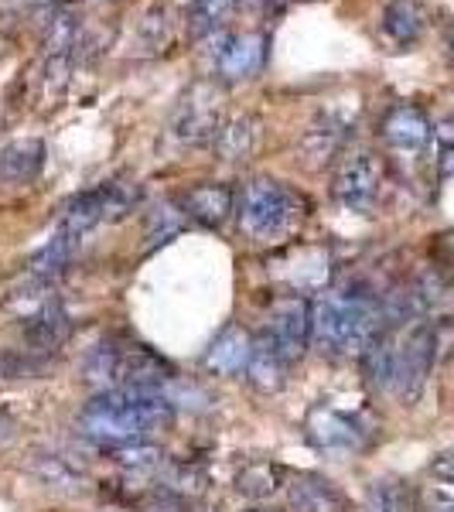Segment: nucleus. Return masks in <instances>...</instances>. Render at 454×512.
<instances>
[{
    "label": "nucleus",
    "mask_w": 454,
    "mask_h": 512,
    "mask_svg": "<svg viewBox=\"0 0 454 512\" xmlns=\"http://www.w3.org/2000/svg\"><path fill=\"white\" fill-rule=\"evenodd\" d=\"M171 420L175 403L164 390H106L82 407L79 434L103 448H123L154 431H168Z\"/></svg>",
    "instance_id": "1"
},
{
    "label": "nucleus",
    "mask_w": 454,
    "mask_h": 512,
    "mask_svg": "<svg viewBox=\"0 0 454 512\" xmlns=\"http://www.w3.org/2000/svg\"><path fill=\"white\" fill-rule=\"evenodd\" d=\"M383 328V297L362 284L332 287L311 301V345L321 355H362Z\"/></svg>",
    "instance_id": "2"
},
{
    "label": "nucleus",
    "mask_w": 454,
    "mask_h": 512,
    "mask_svg": "<svg viewBox=\"0 0 454 512\" xmlns=\"http://www.w3.org/2000/svg\"><path fill=\"white\" fill-rule=\"evenodd\" d=\"M86 383L106 390H164L178 383V373L164 355H158L144 342L110 338L86 355Z\"/></svg>",
    "instance_id": "3"
},
{
    "label": "nucleus",
    "mask_w": 454,
    "mask_h": 512,
    "mask_svg": "<svg viewBox=\"0 0 454 512\" xmlns=\"http://www.w3.org/2000/svg\"><path fill=\"white\" fill-rule=\"evenodd\" d=\"M304 219V198L277 178H253L236 205L239 233L253 243H277Z\"/></svg>",
    "instance_id": "4"
},
{
    "label": "nucleus",
    "mask_w": 454,
    "mask_h": 512,
    "mask_svg": "<svg viewBox=\"0 0 454 512\" xmlns=\"http://www.w3.org/2000/svg\"><path fill=\"white\" fill-rule=\"evenodd\" d=\"M205 45H216L205 48V55H209L212 72L222 82H246L260 76L270 55V38L263 31H239V35L216 31V35L205 38Z\"/></svg>",
    "instance_id": "5"
},
{
    "label": "nucleus",
    "mask_w": 454,
    "mask_h": 512,
    "mask_svg": "<svg viewBox=\"0 0 454 512\" xmlns=\"http://www.w3.org/2000/svg\"><path fill=\"white\" fill-rule=\"evenodd\" d=\"M437 359V328L414 325L407 335L396 338V369H393V393L400 400H417Z\"/></svg>",
    "instance_id": "6"
},
{
    "label": "nucleus",
    "mask_w": 454,
    "mask_h": 512,
    "mask_svg": "<svg viewBox=\"0 0 454 512\" xmlns=\"http://www.w3.org/2000/svg\"><path fill=\"white\" fill-rule=\"evenodd\" d=\"M383 188V161L373 151H349L335 168L332 195L349 212H373Z\"/></svg>",
    "instance_id": "7"
},
{
    "label": "nucleus",
    "mask_w": 454,
    "mask_h": 512,
    "mask_svg": "<svg viewBox=\"0 0 454 512\" xmlns=\"http://www.w3.org/2000/svg\"><path fill=\"white\" fill-rule=\"evenodd\" d=\"M222 127V103H219V89L209 82H198L185 93V99L178 103L175 117H171V134L181 144H212Z\"/></svg>",
    "instance_id": "8"
},
{
    "label": "nucleus",
    "mask_w": 454,
    "mask_h": 512,
    "mask_svg": "<svg viewBox=\"0 0 454 512\" xmlns=\"http://www.w3.org/2000/svg\"><path fill=\"white\" fill-rule=\"evenodd\" d=\"M267 335L277 342L287 362L301 359L311 345V301H304L301 294L277 297L267 318Z\"/></svg>",
    "instance_id": "9"
},
{
    "label": "nucleus",
    "mask_w": 454,
    "mask_h": 512,
    "mask_svg": "<svg viewBox=\"0 0 454 512\" xmlns=\"http://www.w3.org/2000/svg\"><path fill=\"white\" fill-rule=\"evenodd\" d=\"M304 431H308V441L315 444L318 451L349 454L366 444V431H362L359 420L342 414V410H332V407L311 410L308 420H304Z\"/></svg>",
    "instance_id": "10"
},
{
    "label": "nucleus",
    "mask_w": 454,
    "mask_h": 512,
    "mask_svg": "<svg viewBox=\"0 0 454 512\" xmlns=\"http://www.w3.org/2000/svg\"><path fill=\"white\" fill-rule=\"evenodd\" d=\"M383 140L393 147V151H403V154H420L434 137V123L427 117L420 106L414 103H400L393 106L390 113L383 117Z\"/></svg>",
    "instance_id": "11"
},
{
    "label": "nucleus",
    "mask_w": 454,
    "mask_h": 512,
    "mask_svg": "<svg viewBox=\"0 0 454 512\" xmlns=\"http://www.w3.org/2000/svg\"><path fill=\"white\" fill-rule=\"evenodd\" d=\"M181 212L188 219H195L198 226L219 229L236 212V192L229 185H222V181H202V185L188 188L181 195Z\"/></svg>",
    "instance_id": "12"
},
{
    "label": "nucleus",
    "mask_w": 454,
    "mask_h": 512,
    "mask_svg": "<svg viewBox=\"0 0 454 512\" xmlns=\"http://www.w3.org/2000/svg\"><path fill=\"white\" fill-rule=\"evenodd\" d=\"M287 499L294 512H345V495L325 475L301 472L287 485Z\"/></svg>",
    "instance_id": "13"
},
{
    "label": "nucleus",
    "mask_w": 454,
    "mask_h": 512,
    "mask_svg": "<svg viewBox=\"0 0 454 512\" xmlns=\"http://www.w3.org/2000/svg\"><path fill=\"white\" fill-rule=\"evenodd\" d=\"M250 352H253V335L243 332L239 325L222 328L216 335V342L205 352V369L219 376H239L250 366Z\"/></svg>",
    "instance_id": "14"
},
{
    "label": "nucleus",
    "mask_w": 454,
    "mask_h": 512,
    "mask_svg": "<svg viewBox=\"0 0 454 512\" xmlns=\"http://www.w3.org/2000/svg\"><path fill=\"white\" fill-rule=\"evenodd\" d=\"M41 168H45V140L21 137L0 147V181L7 185H28L41 175Z\"/></svg>",
    "instance_id": "15"
},
{
    "label": "nucleus",
    "mask_w": 454,
    "mask_h": 512,
    "mask_svg": "<svg viewBox=\"0 0 454 512\" xmlns=\"http://www.w3.org/2000/svg\"><path fill=\"white\" fill-rule=\"evenodd\" d=\"M246 379L257 386L260 393H277L287 379V359L277 349V342L267 332L253 338L250 366H246Z\"/></svg>",
    "instance_id": "16"
},
{
    "label": "nucleus",
    "mask_w": 454,
    "mask_h": 512,
    "mask_svg": "<svg viewBox=\"0 0 454 512\" xmlns=\"http://www.w3.org/2000/svg\"><path fill=\"white\" fill-rule=\"evenodd\" d=\"M21 325H24V338H28L31 352H59L72 335V325H69V315H65L62 301L48 304L45 311L24 318Z\"/></svg>",
    "instance_id": "17"
},
{
    "label": "nucleus",
    "mask_w": 454,
    "mask_h": 512,
    "mask_svg": "<svg viewBox=\"0 0 454 512\" xmlns=\"http://www.w3.org/2000/svg\"><path fill=\"white\" fill-rule=\"evenodd\" d=\"M106 192L103 185L99 188H89V192H79L65 202L62 216H59V233L72 236V239H82L89 229H96L99 222H106Z\"/></svg>",
    "instance_id": "18"
},
{
    "label": "nucleus",
    "mask_w": 454,
    "mask_h": 512,
    "mask_svg": "<svg viewBox=\"0 0 454 512\" xmlns=\"http://www.w3.org/2000/svg\"><path fill=\"white\" fill-rule=\"evenodd\" d=\"M257 140H260V120L250 117V113H236V117L222 120L219 134L212 140V151L222 161H246L257 151Z\"/></svg>",
    "instance_id": "19"
},
{
    "label": "nucleus",
    "mask_w": 454,
    "mask_h": 512,
    "mask_svg": "<svg viewBox=\"0 0 454 512\" xmlns=\"http://www.w3.org/2000/svg\"><path fill=\"white\" fill-rule=\"evenodd\" d=\"M82 41V18L72 7H59L52 11V18L45 21L41 31V48H45V59H76Z\"/></svg>",
    "instance_id": "20"
},
{
    "label": "nucleus",
    "mask_w": 454,
    "mask_h": 512,
    "mask_svg": "<svg viewBox=\"0 0 454 512\" xmlns=\"http://www.w3.org/2000/svg\"><path fill=\"white\" fill-rule=\"evenodd\" d=\"M383 35L396 41V45H414L427 28V14L417 0H390L383 7V18H379Z\"/></svg>",
    "instance_id": "21"
},
{
    "label": "nucleus",
    "mask_w": 454,
    "mask_h": 512,
    "mask_svg": "<svg viewBox=\"0 0 454 512\" xmlns=\"http://www.w3.org/2000/svg\"><path fill=\"white\" fill-rule=\"evenodd\" d=\"M82 239H72L55 229V236L48 239L45 246H41L38 253H31L28 260V277H38V280H55L62 274L65 267L72 263V256H76Z\"/></svg>",
    "instance_id": "22"
},
{
    "label": "nucleus",
    "mask_w": 454,
    "mask_h": 512,
    "mask_svg": "<svg viewBox=\"0 0 454 512\" xmlns=\"http://www.w3.org/2000/svg\"><path fill=\"white\" fill-rule=\"evenodd\" d=\"M284 485V468L274 461H246L233 478V489L243 499H270Z\"/></svg>",
    "instance_id": "23"
},
{
    "label": "nucleus",
    "mask_w": 454,
    "mask_h": 512,
    "mask_svg": "<svg viewBox=\"0 0 454 512\" xmlns=\"http://www.w3.org/2000/svg\"><path fill=\"white\" fill-rule=\"evenodd\" d=\"M342 140H345V127H342V123H338L335 117H318L308 130H304L301 151L308 154L311 164H325V161H332L335 154H338Z\"/></svg>",
    "instance_id": "24"
},
{
    "label": "nucleus",
    "mask_w": 454,
    "mask_h": 512,
    "mask_svg": "<svg viewBox=\"0 0 454 512\" xmlns=\"http://www.w3.org/2000/svg\"><path fill=\"white\" fill-rule=\"evenodd\" d=\"M31 472H35L48 489H59V492H79L86 485V478L69 458L62 454H35L31 458Z\"/></svg>",
    "instance_id": "25"
},
{
    "label": "nucleus",
    "mask_w": 454,
    "mask_h": 512,
    "mask_svg": "<svg viewBox=\"0 0 454 512\" xmlns=\"http://www.w3.org/2000/svg\"><path fill=\"white\" fill-rule=\"evenodd\" d=\"M236 7H239V0H192V4H188V35L192 38L216 35Z\"/></svg>",
    "instance_id": "26"
},
{
    "label": "nucleus",
    "mask_w": 454,
    "mask_h": 512,
    "mask_svg": "<svg viewBox=\"0 0 454 512\" xmlns=\"http://www.w3.org/2000/svg\"><path fill=\"white\" fill-rule=\"evenodd\" d=\"M113 461L130 475H164V468H168V454L158 444H147V441L113 448Z\"/></svg>",
    "instance_id": "27"
},
{
    "label": "nucleus",
    "mask_w": 454,
    "mask_h": 512,
    "mask_svg": "<svg viewBox=\"0 0 454 512\" xmlns=\"http://www.w3.org/2000/svg\"><path fill=\"white\" fill-rule=\"evenodd\" d=\"M164 482H168V492H175L178 499H188V495H205L209 489V475L202 472L198 465H171L164 472Z\"/></svg>",
    "instance_id": "28"
},
{
    "label": "nucleus",
    "mask_w": 454,
    "mask_h": 512,
    "mask_svg": "<svg viewBox=\"0 0 454 512\" xmlns=\"http://www.w3.org/2000/svg\"><path fill=\"white\" fill-rule=\"evenodd\" d=\"M181 226H185V212L175 209L171 202H164L147 216V239L151 243H168L171 236L181 233Z\"/></svg>",
    "instance_id": "29"
},
{
    "label": "nucleus",
    "mask_w": 454,
    "mask_h": 512,
    "mask_svg": "<svg viewBox=\"0 0 454 512\" xmlns=\"http://www.w3.org/2000/svg\"><path fill=\"white\" fill-rule=\"evenodd\" d=\"M103 192H106V216L110 219H123L140 202L137 181H110V185H103Z\"/></svg>",
    "instance_id": "30"
},
{
    "label": "nucleus",
    "mask_w": 454,
    "mask_h": 512,
    "mask_svg": "<svg viewBox=\"0 0 454 512\" xmlns=\"http://www.w3.org/2000/svg\"><path fill=\"white\" fill-rule=\"evenodd\" d=\"M369 512H403L400 489L390 482H376L369 489Z\"/></svg>",
    "instance_id": "31"
},
{
    "label": "nucleus",
    "mask_w": 454,
    "mask_h": 512,
    "mask_svg": "<svg viewBox=\"0 0 454 512\" xmlns=\"http://www.w3.org/2000/svg\"><path fill=\"white\" fill-rule=\"evenodd\" d=\"M431 472L441 478V482H448V485H454V444L451 448H444L441 454L434 458V465H431Z\"/></svg>",
    "instance_id": "32"
},
{
    "label": "nucleus",
    "mask_w": 454,
    "mask_h": 512,
    "mask_svg": "<svg viewBox=\"0 0 454 512\" xmlns=\"http://www.w3.org/2000/svg\"><path fill=\"white\" fill-rule=\"evenodd\" d=\"M239 7H246L253 14H277L284 7V0H239Z\"/></svg>",
    "instance_id": "33"
},
{
    "label": "nucleus",
    "mask_w": 454,
    "mask_h": 512,
    "mask_svg": "<svg viewBox=\"0 0 454 512\" xmlns=\"http://www.w3.org/2000/svg\"><path fill=\"white\" fill-rule=\"evenodd\" d=\"M424 512H454V502L441 492H427L424 495Z\"/></svg>",
    "instance_id": "34"
},
{
    "label": "nucleus",
    "mask_w": 454,
    "mask_h": 512,
    "mask_svg": "<svg viewBox=\"0 0 454 512\" xmlns=\"http://www.w3.org/2000/svg\"><path fill=\"white\" fill-rule=\"evenodd\" d=\"M7 434H11V420H7L4 414H0V441H4Z\"/></svg>",
    "instance_id": "35"
},
{
    "label": "nucleus",
    "mask_w": 454,
    "mask_h": 512,
    "mask_svg": "<svg viewBox=\"0 0 454 512\" xmlns=\"http://www.w3.org/2000/svg\"><path fill=\"white\" fill-rule=\"evenodd\" d=\"M250 512H280V509H250Z\"/></svg>",
    "instance_id": "36"
},
{
    "label": "nucleus",
    "mask_w": 454,
    "mask_h": 512,
    "mask_svg": "<svg viewBox=\"0 0 454 512\" xmlns=\"http://www.w3.org/2000/svg\"><path fill=\"white\" fill-rule=\"evenodd\" d=\"M451 59H454V31H451Z\"/></svg>",
    "instance_id": "37"
}]
</instances>
